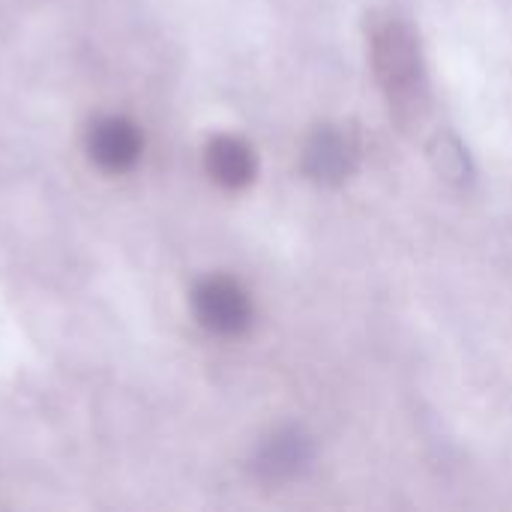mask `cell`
Instances as JSON below:
<instances>
[{
	"instance_id": "6",
	"label": "cell",
	"mask_w": 512,
	"mask_h": 512,
	"mask_svg": "<svg viewBox=\"0 0 512 512\" xmlns=\"http://www.w3.org/2000/svg\"><path fill=\"white\" fill-rule=\"evenodd\" d=\"M381 60L390 66V78L399 81V78L411 75V69H414V45H411V39L405 33H399V30H390L387 45L381 48Z\"/></svg>"
},
{
	"instance_id": "2",
	"label": "cell",
	"mask_w": 512,
	"mask_h": 512,
	"mask_svg": "<svg viewBox=\"0 0 512 512\" xmlns=\"http://www.w3.org/2000/svg\"><path fill=\"white\" fill-rule=\"evenodd\" d=\"M87 150H90V156H93V162L99 168L120 174V171L135 165V159L141 153V135L129 120L105 117L90 129Z\"/></svg>"
},
{
	"instance_id": "1",
	"label": "cell",
	"mask_w": 512,
	"mask_h": 512,
	"mask_svg": "<svg viewBox=\"0 0 512 512\" xmlns=\"http://www.w3.org/2000/svg\"><path fill=\"white\" fill-rule=\"evenodd\" d=\"M195 312L201 318V324L213 333L231 336L240 333L249 324V300L246 294L228 282V279H210L195 291Z\"/></svg>"
},
{
	"instance_id": "5",
	"label": "cell",
	"mask_w": 512,
	"mask_h": 512,
	"mask_svg": "<svg viewBox=\"0 0 512 512\" xmlns=\"http://www.w3.org/2000/svg\"><path fill=\"white\" fill-rule=\"evenodd\" d=\"M306 462V441L297 435H285L276 438L267 450H264V468L270 474H291Z\"/></svg>"
},
{
	"instance_id": "3",
	"label": "cell",
	"mask_w": 512,
	"mask_h": 512,
	"mask_svg": "<svg viewBox=\"0 0 512 512\" xmlns=\"http://www.w3.org/2000/svg\"><path fill=\"white\" fill-rule=\"evenodd\" d=\"M207 168L222 186H246L255 174V159L246 144L237 138H216L207 150Z\"/></svg>"
},
{
	"instance_id": "4",
	"label": "cell",
	"mask_w": 512,
	"mask_h": 512,
	"mask_svg": "<svg viewBox=\"0 0 512 512\" xmlns=\"http://www.w3.org/2000/svg\"><path fill=\"white\" fill-rule=\"evenodd\" d=\"M306 159H309V168H312L315 177L333 180V177H342V174L348 171L351 153H348V144H345L336 132H321V135L312 141Z\"/></svg>"
}]
</instances>
